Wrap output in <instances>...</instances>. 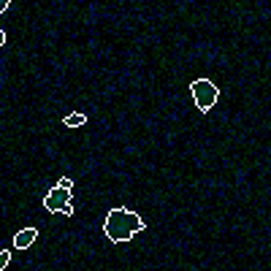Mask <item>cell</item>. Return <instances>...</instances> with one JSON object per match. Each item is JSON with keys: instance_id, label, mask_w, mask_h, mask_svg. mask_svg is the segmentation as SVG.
I'll list each match as a JSON object with an SVG mask.
<instances>
[{"instance_id": "9c48e42d", "label": "cell", "mask_w": 271, "mask_h": 271, "mask_svg": "<svg viewBox=\"0 0 271 271\" xmlns=\"http://www.w3.org/2000/svg\"><path fill=\"white\" fill-rule=\"evenodd\" d=\"M3 44H6V33L0 30V46H3Z\"/></svg>"}, {"instance_id": "6da1fadb", "label": "cell", "mask_w": 271, "mask_h": 271, "mask_svg": "<svg viewBox=\"0 0 271 271\" xmlns=\"http://www.w3.org/2000/svg\"><path fill=\"white\" fill-rule=\"evenodd\" d=\"M141 230H144V220L130 209H122V206H119V209H111L106 222H103V233H106V239L114 242V244L130 242L136 233H141Z\"/></svg>"}, {"instance_id": "ba28073f", "label": "cell", "mask_w": 271, "mask_h": 271, "mask_svg": "<svg viewBox=\"0 0 271 271\" xmlns=\"http://www.w3.org/2000/svg\"><path fill=\"white\" fill-rule=\"evenodd\" d=\"M9 3H11V0H0V14H3L6 9H9Z\"/></svg>"}, {"instance_id": "7a4b0ae2", "label": "cell", "mask_w": 271, "mask_h": 271, "mask_svg": "<svg viewBox=\"0 0 271 271\" xmlns=\"http://www.w3.org/2000/svg\"><path fill=\"white\" fill-rule=\"evenodd\" d=\"M190 92H193V98H195V106L204 111H209L214 103H217L220 98V90H217V84L212 82V79H195L193 84H190Z\"/></svg>"}, {"instance_id": "5b68a950", "label": "cell", "mask_w": 271, "mask_h": 271, "mask_svg": "<svg viewBox=\"0 0 271 271\" xmlns=\"http://www.w3.org/2000/svg\"><path fill=\"white\" fill-rule=\"evenodd\" d=\"M62 125L65 127H82V125H87V114H82V111H71V114H65V119H62Z\"/></svg>"}, {"instance_id": "52a82bcc", "label": "cell", "mask_w": 271, "mask_h": 271, "mask_svg": "<svg viewBox=\"0 0 271 271\" xmlns=\"http://www.w3.org/2000/svg\"><path fill=\"white\" fill-rule=\"evenodd\" d=\"M60 187H65V190H74V179H68V177H62L60 182H57Z\"/></svg>"}, {"instance_id": "8992f818", "label": "cell", "mask_w": 271, "mask_h": 271, "mask_svg": "<svg viewBox=\"0 0 271 271\" xmlns=\"http://www.w3.org/2000/svg\"><path fill=\"white\" fill-rule=\"evenodd\" d=\"M9 260H11V252L9 250H0V271L9 266Z\"/></svg>"}, {"instance_id": "277c9868", "label": "cell", "mask_w": 271, "mask_h": 271, "mask_svg": "<svg viewBox=\"0 0 271 271\" xmlns=\"http://www.w3.org/2000/svg\"><path fill=\"white\" fill-rule=\"evenodd\" d=\"M36 239H38V230L36 228H25V230H19V233L14 236V247H17V250H27V247H33Z\"/></svg>"}, {"instance_id": "3957f363", "label": "cell", "mask_w": 271, "mask_h": 271, "mask_svg": "<svg viewBox=\"0 0 271 271\" xmlns=\"http://www.w3.org/2000/svg\"><path fill=\"white\" fill-rule=\"evenodd\" d=\"M44 209L52 214H65V217H74V206H71V190L65 187H52L49 193L44 195Z\"/></svg>"}]
</instances>
